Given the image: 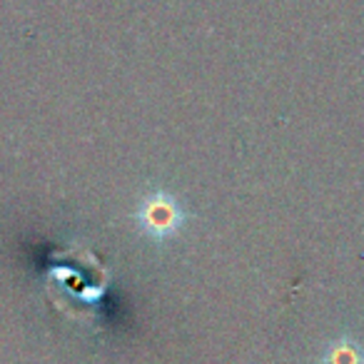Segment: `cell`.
Instances as JSON below:
<instances>
[{
    "instance_id": "obj_2",
    "label": "cell",
    "mask_w": 364,
    "mask_h": 364,
    "mask_svg": "<svg viewBox=\"0 0 364 364\" xmlns=\"http://www.w3.org/2000/svg\"><path fill=\"white\" fill-rule=\"evenodd\" d=\"M324 364H364V349L352 337H339L324 352Z\"/></svg>"
},
{
    "instance_id": "obj_1",
    "label": "cell",
    "mask_w": 364,
    "mask_h": 364,
    "mask_svg": "<svg viewBox=\"0 0 364 364\" xmlns=\"http://www.w3.org/2000/svg\"><path fill=\"white\" fill-rule=\"evenodd\" d=\"M132 223L147 242L162 247L167 242H175L185 232V228L190 225V210L185 200L172 193L170 188L150 185L137 198L135 210H132Z\"/></svg>"
}]
</instances>
